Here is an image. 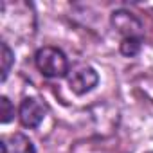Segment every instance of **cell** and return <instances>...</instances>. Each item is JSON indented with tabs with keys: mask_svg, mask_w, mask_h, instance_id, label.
Returning <instances> with one entry per match:
<instances>
[{
	"mask_svg": "<svg viewBox=\"0 0 153 153\" xmlns=\"http://www.w3.org/2000/svg\"><path fill=\"white\" fill-rule=\"evenodd\" d=\"M0 47H2V56H0V59H2V81H6L15 58H13V51L9 49V45L6 42H2V45H0Z\"/></svg>",
	"mask_w": 153,
	"mask_h": 153,
	"instance_id": "52a82bcc",
	"label": "cell"
},
{
	"mask_svg": "<svg viewBox=\"0 0 153 153\" xmlns=\"http://www.w3.org/2000/svg\"><path fill=\"white\" fill-rule=\"evenodd\" d=\"M112 25L124 38H142V24L130 11L119 9L112 13Z\"/></svg>",
	"mask_w": 153,
	"mask_h": 153,
	"instance_id": "277c9868",
	"label": "cell"
},
{
	"mask_svg": "<svg viewBox=\"0 0 153 153\" xmlns=\"http://www.w3.org/2000/svg\"><path fill=\"white\" fill-rule=\"evenodd\" d=\"M13 115H15V108H13L11 101L6 96H2L0 97V121H2V124L9 123L13 119Z\"/></svg>",
	"mask_w": 153,
	"mask_h": 153,
	"instance_id": "ba28073f",
	"label": "cell"
},
{
	"mask_svg": "<svg viewBox=\"0 0 153 153\" xmlns=\"http://www.w3.org/2000/svg\"><path fill=\"white\" fill-rule=\"evenodd\" d=\"M99 81V76L92 67H79L68 74V87L74 94L83 96L90 92Z\"/></svg>",
	"mask_w": 153,
	"mask_h": 153,
	"instance_id": "7a4b0ae2",
	"label": "cell"
},
{
	"mask_svg": "<svg viewBox=\"0 0 153 153\" xmlns=\"http://www.w3.org/2000/svg\"><path fill=\"white\" fill-rule=\"evenodd\" d=\"M38 70L45 76V78H63L68 72V59L67 56L56 49V47H43L36 52L34 56Z\"/></svg>",
	"mask_w": 153,
	"mask_h": 153,
	"instance_id": "6da1fadb",
	"label": "cell"
},
{
	"mask_svg": "<svg viewBox=\"0 0 153 153\" xmlns=\"http://www.w3.org/2000/svg\"><path fill=\"white\" fill-rule=\"evenodd\" d=\"M45 114H47V106L36 97H25L20 103L18 117L25 128H38L40 123L43 121Z\"/></svg>",
	"mask_w": 153,
	"mask_h": 153,
	"instance_id": "3957f363",
	"label": "cell"
},
{
	"mask_svg": "<svg viewBox=\"0 0 153 153\" xmlns=\"http://www.w3.org/2000/svg\"><path fill=\"white\" fill-rule=\"evenodd\" d=\"M6 144H7V151L9 153H36L33 142L24 133H13V135H9V139L6 140Z\"/></svg>",
	"mask_w": 153,
	"mask_h": 153,
	"instance_id": "5b68a950",
	"label": "cell"
},
{
	"mask_svg": "<svg viewBox=\"0 0 153 153\" xmlns=\"http://www.w3.org/2000/svg\"><path fill=\"white\" fill-rule=\"evenodd\" d=\"M142 45V38H123L121 42V52L124 56H137Z\"/></svg>",
	"mask_w": 153,
	"mask_h": 153,
	"instance_id": "8992f818",
	"label": "cell"
},
{
	"mask_svg": "<svg viewBox=\"0 0 153 153\" xmlns=\"http://www.w3.org/2000/svg\"><path fill=\"white\" fill-rule=\"evenodd\" d=\"M148 153H153V151H148Z\"/></svg>",
	"mask_w": 153,
	"mask_h": 153,
	"instance_id": "9c48e42d",
	"label": "cell"
}]
</instances>
